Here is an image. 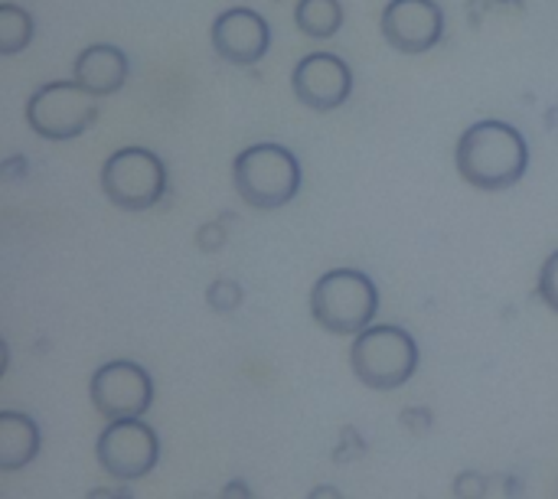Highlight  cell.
Masks as SVG:
<instances>
[{
    "instance_id": "6da1fadb",
    "label": "cell",
    "mask_w": 558,
    "mask_h": 499,
    "mask_svg": "<svg viewBox=\"0 0 558 499\" xmlns=\"http://www.w3.org/2000/svg\"><path fill=\"white\" fill-rule=\"evenodd\" d=\"M458 173L484 193L517 186L530 170V144L520 127L487 118L471 124L454 150Z\"/></svg>"
},
{
    "instance_id": "7a4b0ae2",
    "label": "cell",
    "mask_w": 558,
    "mask_h": 499,
    "mask_svg": "<svg viewBox=\"0 0 558 499\" xmlns=\"http://www.w3.org/2000/svg\"><path fill=\"white\" fill-rule=\"evenodd\" d=\"M379 311V291L366 271L356 268H333L317 278L311 291V317L327 333L356 337L373 327Z\"/></svg>"
},
{
    "instance_id": "3957f363",
    "label": "cell",
    "mask_w": 558,
    "mask_h": 499,
    "mask_svg": "<svg viewBox=\"0 0 558 499\" xmlns=\"http://www.w3.org/2000/svg\"><path fill=\"white\" fill-rule=\"evenodd\" d=\"M350 366L363 386L376 392H392L418 373V343L402 327L373 324L353 337Z\"/></svg>"
},
{
    "instance_id": "277c9868",
    "label": "cell",
    "mask_w": 558,
    "mask_h": 499,
    "mask_svg": "<svg viewBox=\"0 0 558 499\" xmlns=\"http://www.w3.org/2000/svg\"><path fill=\"white\" fill-rule=\"evenodd\" d=\"M232 183L252 209H281L301 190V163L281 144H252L232 160Z\"/></svg>"
},
{
    "instance_id": "5b68a950",
    "label": "cell",
    "mask_w": 558,
    "mask_h": 499,
    "mask_svg": "<svg viewBox=\"0 0 558 499\" xmlns=\"http://www.w3.org/2000/svg\"><path fill=\"white\" fill-rule=\"evenodd\" d=\"M98 121V95L75 78L46 82L26 101V124L43 141H72Z\"/></svg>"
},
{
    "instance_id": "8992f818",
    "label": "cell",
    "mask_w": 558,
    "mask_h": 499,
    "mask_svg": "<svg viewBox=\"0 0 558 499\" xmlns=\"http://www.w3.org/2000/svg\"><path fill=\"white\" fill-rule=\"evenodd\" d=\"M101 193L124 212H144L167 193V167L147 147H121L101 163Z\"/></svg>"
},
{
    "instance_id": "52a82bcc",
    "label": "cell",
    "mask_w": 558,
    "mask_h": 499,
    "mask_svg": "<svg viewBox=\"0 0 558 499\" xmlns=\"http://www.w3.org/2000/svg\"><path fill=\"white\" fill-rule=\"evenodd\" d=\"M95 458L101 471L121 484L147 477L160 461V438L144 418L108 422V428L95 441Z\"/></svg>"
},
{
    "instance_id": "ba28073f",
    "label": "cell",
    "mask_w": 558,
    "mask_h": 499,
    "mask_svg": "<svg viewBox=\"0 0 558 499\" xmlns=\"http://www.w3.org/2000/svg\"><path fill=\"white\" fill-rule=\"evenodd\" d=\"M88 395L95 412L108 422L144 418L154 405V379L131 360H111L95 369Z\"/></svg>"
},
{
    "instance_id": "9c48e42d",
    "label": "cell",
    "mask_w": 558,
    "mask_h": 499,
    "mask_svg": "<svg viewBox=\"0 0 558 499\" xmlns=\"http://www.w3.org/2000/svg\"><path fill=\"white\" fill-rule=\"evenodd\" d=\"M383 36L392 49L422 56L445 36V10L435 0H389L383 10Z\"/></svg>"
},
{
    "instance_id": "30bf717a",
    "label": "cell",
    "mask_w": 558,
    "mask_h": 499,
    "mask_svg": "<svg viewBox=\"0 0 558 499\" xmlns=\"http://www.w3.org/2000/svg\"><path fill=\"white\" fill-rule=\"evenodd\" d=\"M291 88H294V95H298L301 105H307L311 111L327 114V111L340 108L350 98V92H353V72L333 52H311V56H304L294 65Z\"/></svg>"
},
{
    "instance_id": "8fae6325",
    "label": "cell",
    "mask_w": 558,
    "mask_h": 499,
    "mask_svg": "<svg viewBox=\"0 0 558 499\" xmlns=\"http://www.w3.org/2000/svg\"><path fill=\"white\" fill-rule=\"evenodd\" d=\"M209 42H213V49H216V56L222 62L255 65V62L265 59V52L271 46V29H268V20L258 10L232 7V10H222L213 20Z\"/></svg>"
},
{
    "instance_id": "7c38bea8",
    "label": "cell",
    "mask_w": 558,
    "mask_h": 499,
    "mask_svg": "<svg viewBox=\"0 0 558 499\" xmlns=\"http://www.w3.org/2000/svg\"><path fill=\"white\" fill-rule=\"evenodd\" d=\"M128 56L124 49L111 46V42H92L75 56L72 65V78L88 88L92 95H114L118 88H124L128 82Z\"/></svg>"
},
{
    "instance_id": "4fadbf2b",
    "label": "cell",
    "mask_w": 558,
    "mask_h": 499,
    "mask_svg": "<svg viewBox=\"0 0 558 499\" xmlns=\"http://www.w3.org/2000/svg\"><path fill=\"white\" fill-rule=\"evenodd\" d=\"M39 454V428L23 412H0V471H20Z\"/></svg>"
},
{
    "instance_id": "5bb4252c",
    "label": "cell",
    "mask_w": 558,
    "mask_h": 499,
    "mask_svg": "<svg viewBox=\"0 0 558 499\" xmlns=\"http://www.w3.org/2000/svg\"><path fill=\"white\" fill-rule=\"evenodd\" d=\"M294 23L304 36L330 39L343 26V7H340V0H298Z\"/></svg>"
},
{
    "instance_id": "9a60e30c",
    "label": "cell",
    "mask_w": 558,
    "mask_h": 499,
    "mask_svg": "<svg viewBox=\"0 0 558 499\" xmlns=\"http://www.w3.org/2000/svg\"><path fill=\"white\" fill-rule=\"evenodd\" d=\"M33 39V16L16 3H0V56H16Z\"/></svg>"
},
{
    "instance_id": "2e32d148",
    "label": "cell",
    "mask_w": 558,
    "mask_h": 499,
    "mask_svg": "<svg viewBox=\"0 0 558 499\" xmlns=\"http://www.w3.org/2000/svg\"><path fill=\"white\" fill-rule=\"evenodd\" d=\"M206 301H209V307H213V311L229 314V311H235V307L242 304V288H239L235 281H229V278H219V281H213V284H209Z\"/></svg>"
},
{
    "instance_id": "e0dca14e",
    "label": "cell",
    "mask_w": 558,
    "mask_h": 499,
    "mask_svg": "<svg viewBox=\"0 0 558 499\" xmlns=\"http://www.w3.org/2000/svg\"><path fill=\"white\" fill-rule=\"evenodd\" d=\"M539 297L549 311L558 314V252H553L539 271Z\"/></svg>"
},
{
    "instance_id": "ac0fdd59",
    "label": "cell",
    "mask_w": 558,
    "mask_h": 499,
    "mask_svg": "<svg viewBox=\"0 0 558 499\" xmlns=\"http://www.w3.org/2000/svg\"><path fill=\"white\" fill-rule=\"evenodd\" d=\"M454 497L458 499H484L487 497V477L477 471H464L454 477Z\"/></svg>"
},
{
    "instance_id": "d6986e66",
    "label": "cell",
    "mask_w": 558,
    "mask_h": 499,
    "mask_svg": "<svg viewBox=\"0 0 558 499\" xmlns=\"http://www.w3.org/2000/svg\"><path fill=\"white\" fill-rule=\"evenodd\" d=\"M219 499H252V490H248L245 480H232V484L222 490V497Z\"/></svg>"
},
{
    "instance_id": "ffe728a7",
    "label": "cell",
    "mask_w": 558,
    "mask_h": 499,
    "mask_svg": "<svg viewBox=\"0 0 558 499\" xmlns=\"http://www.w3.org/2000/svg\"><path fill=\"white\" fill-rule=\"evenodd\" d=\"M307 499H343V494L337 490V487H330V484H320V487H314Z\"/></svg>"
},
{
    "instance_id": "44dd1931",
    "label": "cell",
    "mask_w": 558,
    "mask_h": 499,
    "mask_svg": "<svg viewBox=\"0 0 558 499\" xmlns=\"http://www.w3.org/2000/svg\"><path fill=\"white\" fill-rule=\"evenodd\" d=\"M500 3H507V0H500Z\"/></svg>"
}]
</instances>
